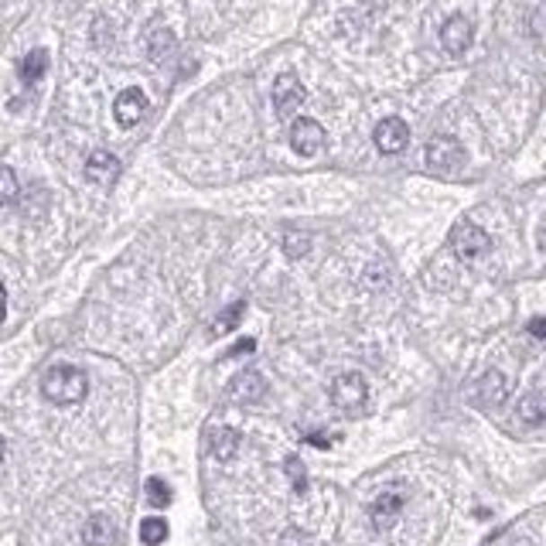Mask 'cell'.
I'll return each mask as SVG.
<instances>
[{
  "label": "cell",
  "instance_id": "cell-1",
  "mask_svg": "<svg viewBox=\"0 0 546 546\" xmlns=\"http://www.w3.org/2000/svg\"><path fill=\"white\" fill-rule=\"evenodd\" d=\"M89 390V379H85L83 369H75V365H55L45 373L41 379V392H45V400L51 403H58V407H72V403H79Z\"/></svg>",
  "mask_w": 546,
  "mask_h": 546
},
{
  "label": "cell",
  "instance_id": "cell-2",
  "mask_svg": "<svg viewBox=\"0 0 546 546\" xmlns=\"http://www.w3.org/2000/svg\"><path fill=\"white\" fill-rule=\"evenodd\" d=\"M331 403L348 413V417H358L369 407V386L358 373H341L335 383H331Z\"/></svg>",
  "mask_w": 546,
  "mask_h": 546
},
{
  "label": "cell",
  "instance_id": "cell-3",
  "mask_svg": "<svg viewBox=\"0 0 546 546\" xmlns=\"http://www.w3.org/2000/svg\"><path fill=\"white\" fill-rule=\"evenodd\" d=\"M424 161L434 174H454V171L464 164V147H461V140H454V136L437 134L427 140Z\"/></svg>",
  "mask_w": 546,
  "mask_h": 546
},
{
  "label": "cell",
  "instance_id": "cell-4",
  "mask_svg": "<svg viewBox=\"0 0 546 546\" xmlns=\"http://www.w3.org/2000/svg\"><path fill=\"white\" fill-rule=\"evenodd\" d=\"M451 246H454L458 260L478 263L481 256L492 250V239H489V233H485L481 225H475V222H458L454 233H451Z\"/></svg>",
  "mask_w": 546,
  "mask_h": 546
},
{
  "label": "cell",
  "instance_id": "cell-5",
  "mask_svg": "<svg viewBox=\"0 0 546 546\" xmlns=\"http://www.w3.org/2000/svg\"><path fill=\"white\" fill-rule=\"evenodd\" d=\"M304 106V85L294 72H284L277 83H273V110L280 119H290L297 110Z\"/></svg>",
  "mask_w": 546,
  "mask_h": 546
},
{
  "label": "cell",
  "instance_id": "cell-6",
  "mask_svg": "<svg viewBox=\"0 0 546 546\" xmlns=\"http://www.w3.org/2000/svg\"><path fill=\"white\" fill-rule=\"evenodd\" d=\"M290 147L301 157H314L324 147V130L318 119H294L290 123Z\"/></svg>",
  "mask_w": 546,
  "mask_h": 546
},
{
  "label": "cell",
  "instance_id": "cell-7",
  "mask_svg": "<svg viewBox=\"0 0 546 546\" xmlns=\"http://www.w3.org/2000/svg\"><path fill=\"white\" fill-rule=\"evenodd\" d=\"M375 147L383 154H403L410 144V127L400 117H386L375 127Z\"/></svg>",
  "mask_w": 546,
  "mask_h": 546
},
{
  "label": "cell",
  "instance_id": "cell-8",
  "mask_svg": "<svg viewBox=\"0 0 546 546\" xmlns=\"http://www.w3.org/2000/svg\"><path fill=\"white\" fill-rule=\"evenodd\" d=\"M471 38H475V28H471V21L464 14H454L444 21L441 28V45L451 55H464L468 51V45H471Z\"/></svg>",
  "mask_w": 546,
  "mask_h": 546
},
{
  "label": "cell",
  "instance_id": "cell-9",
  "mask_svg": "<svg viewBox=\"0 0 546 546\" xmlns=\"http://www.w3.org/2000/svg\"><path fill=\"white\" fill-rule=\"evenodd\" d=\"M147 113V96L140 89H123L113 102V117H117L119 127H136Z\"/></svg>",
  "mask_w": 546,
  "mask_h": 546
},
{
  "label": "cell",
  "instance_id": "cell-10",
  "mask_svg": "<svg viewBox=\"0 0 546 546\" xmlns=\"http://www.w3.org/2000/svg\"><path fill=\"white\" fill-rule=\"evenodd\" d=\"M400 512H403V495H400V492H383L373 506H369V519H373V526L379 529V533H386V529L396 526Z\"/></svg>",
  "mask_w": 546,
  "mask_h": 546
},
{
  "label": "cell",
  "instance_id": "cell-11",
  "mask_svg": "<svg viewBox=\"0 0 546 546\" xmlns=\"http://www.w3.org/2000/svg\"><path fill=\"white\" fill-rule=\"evenodd\" d=\"M263 392H267V379L260 373H253V369L239 373L236 379L229 383V400H233V403H260Z\"/></svg>",
  "mask_w": 546,
  "mask_h": 546
},
{
  "label": "cell",
  "instance_id": "cell-12",
  "mask_svg": "<svg viewBox=\"0 0 546 546\" xmlns=\"http://www.w3.org/2000/svg\"><path fill=\"white\" fill-rule=\"evenodd\" d=\"M509 396V379L502 373H485L475 386V403L478 407H502V400Z\"/></svg>",
  "mask_w": 546,
  "mask_h": 546
},
{
  "label": "cell",
  "instance_id": "cell-13",
  "mask_svg": "<svg viewBox=\"0 0 546 546\" xmlns=\"http://www.w3.org/2000/svg\"><path fill=\"white\" fill-rule=\"evenodd\" d=\"M119 174V161L110 151H92L85 161V178L96 185H113Z\"/></svg>",
  "mask_w": 546,
  "mask_h": 546
},
{
  "label": "cell",
  "instance_id": "cell-14",
  "mask_svg": "<svg viewBox=\"0 0 546 546\" xmlns=\"http://www.w3.org/2000/svg\"><path fill=\"white\" fill-rule=\"evenodd\" d=\"M208 451H212V458L229 461L239 451V430H233V427H212L208 430Z\"/></svg>",
  "mask_w": 546,
  "mask_h": 546
},
{
  "label": "cell",
  "instance_id": "cell-15",
  "mask_svg": "<svg viewBox=\"0 0 546 546\" xmlns=\"http://www.w3.org/2000/svg\"><path fill=\"white\" fill-rule=\"evenodd\" d=\"M110 540H113V523H110V515H89L83 526V543L106 546Z\"/></svg>",
  "mask_w": 546,
  "mask_h": 546
},
{
  "label": "cell",
  "instance_id": "cell-16",
  "mask_svg": "<svg viewBox=\"0 0 546 546\" xmlns=\"http://www.w3.org/2000/svg\"><path fill=\"white\" fill-rule=\"evenodd\" d=\"M519 420L529 427L543 424L546 420V392H526L519 400Z\"/></svg>",
  "mask_w": 546,
  "mask_h": 546
},
{
  "label": "cell",
  "instance_id": "cell-17",
  "mask_svg": "<svg viewBox=\"0 0 546 546\" xmlns=\"http://www.w3.org/2000/svg\"><path fill=\"white\" fill-rule=\"evenodd\" d=\"M45 68H48V51L45 48H34L24 55V62H21V79L28 85H34L41 75H45Z\"/></svg>",
  "mask_w": 546,
  "mask_h": 546
},
{
  "label": "cell",
  "instance_id": "cell-18",
  "mask_svg": "<svg viewBox=\"0 0 546 546\" xmlns=\"http://www.w3.org/2000/svg\"><path fill=\"white\" fill-rule=\"evenodd\" d=\"M242 311H246V301H236V304H229L225 311L219 314V321L212 324V339H219L225 331H233L239 321H242Z\"/></svg>",
  "mask_w": 546,
  "mask_h": 546
},
{
  "label": "cell",
  "instance_id": "cell-19",
  "mask_svg": "<svg viewBox=\"0 0 546 546\" xmlns=\"http://www.w3.org/2000/svg\"><path fill=\"white\" fill-rule=\"evenodd\" d=\"M140 540L147 546H161L168 540V523L161 519V515H151V519H144L140 523Z\"/></svg>",
  "mask_w": 546,
  "mask_h": 546
},
{
  "label": "cell",
  "instance_id": "cell-20",
  "mask_svg": "<svg viewBox=\"0 0 546 546\" xmlns=\"http://www.w3.org/2000/svg\"><path fill=\"white\" fill-rule=\"evenodd\" d=\"M17 191H21V188H17V174L0 164V205H14Z\"/></svg>",
  "mask_w": 546,
  "mask_h": 546
},
{
  "label": "cell",
  "instance_id": "cell-21",
  "mask_svg": "<svg viewBox=\"0 0 546 546\" xmlns=\"http://www.w3.org/2000/svg\"><path fill=\"white\" fill-rule=\"evenodd\" d=\"M147 502H151L154 509H164L171 502V489L164 478H151V481H147Z\"/></svg>",
  "mask_w": 546,
  "mask_h": 546
},
{
  "label": "cell",
  "instance_id": "cell-22",
  "mask_svg": "<svg viewBox=\"0 0 546 546\" xmlns=\"http://www.w3.org/2000/svg\"><path fill=\"white\" fill-rule=\"evenodd\" d=\"M284 468H287V478H290V481H294V492H297V495H304V492H307V471H304V461L297 458V454H290L287 464H284Z\"/></svg>",
  "mask_w": 546,
  "mask_h": 546
},
{
  "label": "cell",
  "instance_id": "cell-23",
  "mask_svg": "<svg viewBox=\"0 0 546 546\" xmlns=\"http://www.w3.org/2000/svg\"><path fill=\"white\" fill-rule=\"evenodd\" d=\"M171 48H174V38H171V31H168V28H157V31L151 34V58H154V62H161Z\"/></svg>",
  "mask_w": 546,
  "mask_h": 546
},
{
  "label": "cell",
  "instance_id": "cell-24",
  "mask_svg": "<svg viewBox=\"0 0 546 546\" xmlns=\"http://www.w3.org/2000/svg\"><path fill=\"white\" fill-rule=\"evenodd\" d=\"M307 246H311V239L297 233V236H287V246H284V250H287L290 260H297V256H304V253H307Z\"/></svg>",
  "mask_w": 546,
  "mask_h": 546
},
{
  "label": "cell",
  "instance_id": "cell-25",
  "mask_svg": "<svg viewBox=\"0 0 546 546\" xmlns=\"http://www.w3.org/2000/svg\"><path fill=\"white\" fill-rule=\"evenodd\" d=\"M280 546H311V540H307L301 529H287L284 540H280Z\"/></svg>",
  "mask_w": 546,
  "mask_h": 546
},
{
  "label": "cell",
  "instance_id": "cell-26",
  "mask_svg": "<svg viewBox=\"0 0 546 546\" xmlns=\"http://www.w3.org/2000/svg\"><path fill=\"white\" fill-rule=\"evenodd\" d=\"M256 348V341L253 339H242V341H236V348H229V358H236V356H250Z\"/></svg>",
  "mask_w": 546,
  "mask_h": 546
},
{
  "label": "cell",
  "instance_id": "cell-27",
  "mask_svg": "<svg viewBox=\"0 0 546 546\" xmlns=\"http://www.w3.org/2000/svg\"><path fill=\"white\" fill-rule=\"evenodd\" d=\"M529 335H533V339H546V314L529 321Z\"/></svg>",
  "mask_w": 546,
  "mask_h": 546
},
{
  "label": "cell",
  "instance_id": "cell-28",
  "mask_svg": "<svg viewBox=\"0 0 546 546\" xmlns=\"http://www.w3.org/2000/svg\"><path fill=\"white\" fill-rule=\"evenodd\" d=\"M307 441L314 444V447H331V444H328V437H318V434H311V437H307Z\"/></svg>",
  "mask_w": 546,
  "mask_h": 546
},
{
  "label": "cell",
  "instance_id": "cell-29",
  "mask_svg": "<svg viewBox=\"0 0 546 546\" xmlns=\"http://www.w3.org/2000/svg\"><path fill=\"white\" fill-rule=\"evenodd\" d=\"M4 311H7V294H4V287H0V318H4Z\"/></svg>",
  "mask_w": 546,
  "mask_h": 546
},
{
  "label": "cell",
  "instance_id": "cell-30",
  "mask_svg": "<svg viewBox=\"0 0 546 546\" xmlns=\"http://www.w3.org/2000/svg\"><path fill=\"white\" fill-rule=\"evenodd\" d=\"M4 451H7V447H4V437H0V461H4Z\"/></svg>",
  "mask_w": 546,
  "mask_h": 546
}]
</instances>
